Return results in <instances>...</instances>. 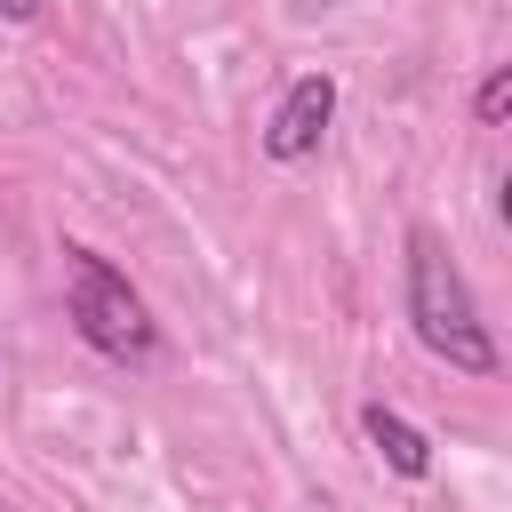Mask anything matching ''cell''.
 <instances>
[{
  "label": "cell",
  "mask_w": 512,
  "mask_h": 512,
  "mask_svg": "<svg viewBox=\"0 0 512 512\" xmlns=\"http://www.w3.org/2000/svg\"><path fill=\"white\" fill-rule=\"evenodd\" d=\"M64 272H72V328H80V344L104 352V360H120V368L152 360L160 328H152L144 296L128 288V272H112L96 248H64Z\"/></svg>",
  "instance_id": "2"
},
{
  "label": "cell",
  "mask_w": 512,
  "mask_h": 512,
  "mask_svg": "<svg viewBox=\"0 0 512 512\" xmlns=\"http://www.w3.org/2000/svg\"><path fill=\"white\" fill-rule=\"evenodd\" d=\"M360 432H368V448H376V456H384L400 480H424V472H432V440H424V432H416L400 408L368 400V408H360Z\"/></svg>",
  "instance_id": "4"
},
{
  "label": "cell",
  "mask_w": 512,
  "mask_h": 512,
  "mask_svg": "<svg viewBox=\"0 0 512 512\" xmlns=\"http://www.w3.org/2000/svg\"><path fill=\"white\" fill-rule=\"evenodd\" d=\"M408 328L432 360H448L464 376H496V336H488V320H480V304L432 224L408 232Z\"/></svg>",
  "instance_id": "1"
},
{
  "label": "cell",
  "mask_w": 512,
  "mask_h": 512,
  "mask_svg": "<svg viewBox=\"0 0 512 512\" xmlns=\"http://www.w3.org/2000/svg\"><path fill=\"white\" fill-rule=\"evenodd\" d=\"M328 120H336V80L328 72H296L288 80V96L272 104V120H264V160H312L320 152V136H328Z\"/></svg>",
  "instance_id": "3"
},
{
  "label": "cell",
  "mask_w": 512,
  "mask_h": 512,
  "mask_svg": "<svg viewBox=\"0 0 512 512\" xmlns=\"http://www.w3.org/2000/svg\"><path fill=\"white\" fill-rule=\"evenodd\" d=\"M472 112H480V128H504V112H512V64H496V72L480 80V96H472Z\"/></svg>",
  "instance_id": "5"
},
{
  "label": "cell",
  "mask_w": 512,
  "mask_h": 512,
  "mask_svg": "<svg viewBox=\"0 0 512 512\" xmlns=\"http://www.w3.org/2000/svg\"><path fill=\"white\" fill-rule=\"evenodd\" d=\"M40 8H48V0H0V24H32Z\"/></svg>",
  "instance_id": "6"
}]
</instances>
